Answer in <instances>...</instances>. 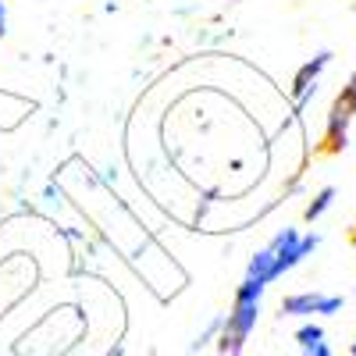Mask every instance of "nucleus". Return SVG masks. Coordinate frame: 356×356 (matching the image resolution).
<instances>
[{"label": "nucleus", "mask_w": 356, "mask_h": 356, "mask_svg": "<svg viewBox=\"0 0 356 356\" xmlns=\"http://www.w3.org/2000/svg\"><path fill=\"white\" fill-rule=\"evenodd\" d=\"M260 303H264V285H253V282L243 278V285L232 296V310L221 317V335H218V353L221 356H239L243 353V346L257 332Z\"/></svg>", "instance_id": "nucleus-1"}, {"label": "nucleus", "mask_w": 356, "mask_h": 356, "mask_svg": "<svg viewBox=\"0 0 356 356\" xmlns=\"http://www.w3.org/2000/svg\"><path fill=\"white\" fill-rule=\"evenodd\" d=\"M317 246H321V235H317V232H307V235H303L300 228H282L275 239L264 246L267 264H271V282L285 278L292 267H300Z\"/></svg>", "instance_id": "nucleus-2"}, {"label": "nucleus", "mask_w": 356, "mask_h": 356, "mask_svg": "<svg viewBox=\"0 0 356 356\" xmlns=\"http://www.w3.org/2000/svg\"><path fill=\"white\" fill-rule=\"evenodd\" d=\"M356 118V75L342 86V93L335 97L332 111H328V122H324V154H342L346 143H349V125Z\"/></svg>", "instance_id": "nucleus-3"}, {"label": "nucleus", "mask_w": 356, "mask_h": 356, "mask_svg": "<svg viewBox=\"0 0 356 356\" xmlns=\"http://www.w3.org/2000/svg\"><path fill=\"white\" fill-rule=\"evenodd\" d=\"M346 310V300L335 292H292L278 303L282 317H296V321H317V317H335Z\"/></svg>", "instance_id": "nucleus-4"}, {"label": "nucleus", "mask_w": 356, "mask_h": 356, "mask_svg": "<svg viewBox=\"0 0 356 356\" xmlns=\"http://www.w3.org/2000/svg\"><path fill=\"white\" fill-rule=\"evenodd\" d=\"M332 65V54L328 50H321L317 57H310L307 65H300V72L292 75V97H300V93H307L310 86H317V79L324 75V68Z\"/></svg>", "instance_id": "nucleus-5"}, {"label": "nucleus", "mask_w": 356, "mask_h": 356, "mask_svg": "<svg viewBox=\"0 0 356 356\" xmlns=\"http://www.w3.org/2000/svg\"><path fill=\"white\" fill-rule=\"evenodd\" d=\"M335 196H339V193H335V186H324V189H317V193H314V200L307 203V211H303V221H307V225L321 221L324 214L332 211V203H335Z\"/></svg>", "instance_id": "nucleus-6"}, {"label": "nucleus", "mask_w": 356, "mask_h": 356, "mask_svg": "<svg viewBox=\"0 0 356 356\" xmlns=\"http://www.w3.org/2000/svg\"><path fill=\"white\" fill-rule=\"evenodd\" d=\"M292 339H296V346H300V349H310V346L324 342V324L321 321H303Z\"/></svg>", "instance_id": "nucleus-7"}, {"label": "nucleus", "mask_w": 356, "mask_h": 356, "mask_svg": "<svg viewBox=\"0 0 356 356\" xmlns=\"http://www.w3.org/2000/svg\"><path fill=\"white\" fill-rule=\"evenodd\" d=\"M218 335H221V317H214L207 328L196 335V342H193V349H203V346H211V342H218Z\"/></svg>", "instance_id": "nucleus-8"}, {"label": "nucleus", "mask_w": 356, "mask_h": 356, "mask_svg": "<svg viewBox=\"0 0 356 356\" xmlns=\"http://www.w3.org/2000/svg\"><path fill=\"white\" fill-rule=\"evenodd\" d=\"M300 353H303V356H335L328 342H317V346H310V349H300Z\"/></svg>", "instance_id": "nucleus-9"}, {"label": "nucleus", "mask_w": 356, "mask_h": 356, "mask_svg": "<svg viewBox=\"0 0 356 356\" xmlns=\"http://www.w3.org/2000/svg\"><path fill=\"white\" fill-rule=\"evenodd\" d=\"M4 36H8V4L0 0V40H4Z\"/></svg>", "instance_id": "nucleus-10"}, {"label": "nucleus", "mask_w": 356, "mask_h": 356, "mask_svg": "<svg viewBox=\"0 0 356 356\" xmlns=\"http://www.w3.org/2000/svg\"><path fill=\"white\" fill-rule=\"evenodd\" d=\"M104 356H122V346H114V349H107Z\"/></svg>", "instance_id": "nucleus-11"}, {"label": "nucleus", "mask_w": 356, "mask_h": 356, "mask_svg": "<svg viewBox=\"0 0 356 356\" xmlns=\"http://www.w3.org/2000/svg\"><path fill=\"white\" fill-rule=\"evenodd\" d=\"M349 356H356V339H353V346H349Z\"/></svg>", "instance_id": "nucleus-12"}, {"label": "nucleus", "mask_w": 356, "mask_h": 356, "mask_svg": "<svg viewBox=\"0 0 356 356\" xmlns=\"http://www.w3.org/2000/svg\"><path fill=\"white\" fill-rule=\"evenodd\" d=\"M353 246H356V228H353Z\"/></svg>", "instance_id": "nucleus-13"}]
</instances>
